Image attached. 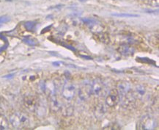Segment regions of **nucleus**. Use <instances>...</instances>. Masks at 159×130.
I'll use <instances>...</instances> for the list:
<instances>
[{
	"instance_id": "3",
	"label": "nucleus",
	"mask_w": 159,
	"mask_h": 130,
	"mask_svg": "<svg viewBox=\"0 0 159 130\" xmlns=\"http://www.w3.org/2000/svg\"><path fill=\"white\" fill-rule=\"evenodd\" d=\"M157 123L156 121L153 118L146 115L142 118L139 122V129H145V130H151L154 129L156 127Z\"/></svg>"
},
{
	"instance_id": "24",
	"label": "nucleus",
	"mask_w": 159,
	"mask_h": 130,
	"mask_svg": "<svg viewBox=\"0 0 159 130\" xmlns=\"http://www.w3.org/2000/svg\"><path fill=\"white\" fill-rule=\"evenodd\" d=\"M81 58H83L84 59H87V60H92V58H90V57H87V56H84V55H81Z\"/></svg>"
},
{
	"instance_id": "9",
	"label": "nucleus",
	"mask_w": 159,
	"mask_h": 130,
	"mask_svg": "<svg viewBox=\"0 0 159 130\" xmlns=\"http://www.w3.org/2000/svg\"><path fill=\"white\" fill-rule=\"evenodd\" d=\"M119 52L123 56L133 55L134 53V49L128 44H123L120 46Z\"/></svg>"
},
{
	"instance_id": "12",
	"label": "nucleus",
	"mask_w": 159,
	"mask_h": 130,
	"mask_svg": "<svg viewBox=\"0 0 159 130\" xmlns=\"http://www.w3.org/2000/svg\"><path fill=\"white\" fill-rule=\"evenodd\" d=\"M136 93L139 97H143L146 93V88L143 85H138L136 87Z\"/></svg>"
},
{
	"instance_id": "20",
	"label": "nucleus",
	"mask_w": 159,
	"mask_h": 130,
	"mask_svg": "<svg viewBox=\"0 0 159 130\" xmlns=\"http://www.w3.org/2000/svg\"><path fill=\"white\" fill-rule=\"evenodd\" d=\"M81 21H82L84 24H89V25H93L95 23H96V21H95L94 19H89V18H85V19H81Z\"/></svg>"
},
{
	"instance_id": "2",
	"label": "nucleus",
	"mask_w": 159,
	"mask_h": 130,
	"mask_svg": "<svg viewBox=\"0 0 159 130\" xmlns=\"http://www.w3.org/2000/svg\"><path fill=\"white\" fill-rule=\"evenodd\" d=\"M93 93L97 97L104 96L107 93V88L103 82L99 79H96L92 85Z\"/></svg>"
},
{
	"instance_id": "17",
	"label": "nucleus",
	"mask_w": 159,
	"mask_h": 130,
	"mask_svg": "<svg viewBox=\"0 0 159 130\" xmlns=\"http://www.w3.org/2000/svg\"><path fill=\"white\" fill-rule=\"evenodd\" d=\"M99 40H101V42L104 43V44H108V43L110 42V38H109V35L107 34V33H101V34H99Z\"/></svg>"
},
{
	"instance_id": "22",
	"label": "nucleus",
	"mask_w": 159,
	"mask_h": 130,
	"mask_svg": "<svg viewBox=\"0 0 159 130\" xmlns=\"http://www.w3.org/2000/svg\"><path fill=\"white\" fill-rule=\"evenodd\" d=\"M150 4L152 7H158V0H150Z\"/></svg>"
},
{
	"instance_id": "21",
	"label": "nucleus",
	"mask_w": 159,
	"mask_h": 130,
	"mask_svg": "<svg viewBox=\"0 0 159 130\" xmlns=\"http://www.w3.org/2000/svg\"><path fill=\"white\" fill-rule=\"evenodd\" d=\"M10 21V18L7 17V16H1L0 17V24L5 23V22H7Z\"/></svg>"
},
{
	"instance_id": "7",
	"label": "nucleus",
	"mask_w": 159,
	"mask_h": 130,
	"mask_svg": "<svg viewBox=\"0 0 159 130\" xmlns=\"http://www.w3.org/2000/svg\"><path fill=\"white\" fill-rule=\"evenodd\" d=\"M117 88L120 95H125L130 90V84L128 81H119L117 84Z\"/></svg>"
},
{
	"instance_id": "15",
	"label": "nucleus",
	"mask_w": 159,
	"mask_h": 130,
	"mask_svg": "<svg viewBox=\"0 0 159 130\" xmlns=\"http://www.w3.org/2000/svg\"><path fill=\"white\" fill-rule=\"evenodd\" d=\"M149 42L153 46H158V35H152L149 38Z\"/></svg>"
},
{
	"instance_id": "19",
	"label": "nucleus",
	"mask_w": 159,
	"mask_h": 130,
	"mask_svg": "<svg viewBox=\"0 0 159 130\" xmlns=\"http://www.w3.org/2000/svg\"><path fill=\"white\" fill-rule=\"evenodd\" d=\"M111 16H117V17H139V15L136 14H128V13H112Z\"/></svg>"
},
{
	"instance_id": "5",
	"label": "nucleus",
	"mask_w": 159,
	"mask_h": 130,
	"mask_svg": "<svg viewBox=\"0 0 159 130\" xmlns=\"http://www.w3.org/2000/svg\"><path fill=\"white\" fill-rule=\"evenodd\" d=\"M93 94L92 90V85L89 83H84L81 86L79 90V96L81 100L85 101L90 98L91 95Z\"/></svg>"
},
{
	"instance_id": "8",
	"label": "nucleus",
	"mask_w": 159,
	"mask_h": 130,
	"mask_svg": "<svg viewBox=\"0 0 159 130\" xmlns=\"http://www.w3.org/2000/svg\"><path fill=\"white\" fill-rule=\"evenodd\" d=\"M37 102L38 101H37L35 97L32 96H27L24 99V105L30 110L32 111L35 109Z\"/></svg>"
},
{
	"instance_id": "10",
	"label": "nucleus",
	"mask_w": 159,
	"mask_h": 130,
	"mask_svg": "<svg viewBox=\"0 0 159 130\" xmlns=\"http://www.w3.org/2000/svg\"><path fill=\"white\" fill-rule=\"evenodd\" d=\"M50 108L53 112H57L61 108L60 101L55 95H52L50 98Z\"/></svg>"
},
{
	"instance_id": "16",
	"label": "nucleus",
	"mask_w": 159,
	"mask_h": 130,
	"mask_svg": "<svg viewBox=\"0 0 159 130\" xmlns=\"http://www.w3.org/2000/svg\"><path fill=\"white\" fill-rule=\"evenodd\" d=\"M73 111H74V108L72 106L66 107L64 109V111H63V115L66 117H70L71 115H73Z\"/></svg>"
},
{
	"instance_id": "11",
	"label": "nucleus",
	"mask_w": 159,
	"mask_h": 130,
	"mask_svg": "<svg viewBox=\"0 0 159 130\" xmlns=\"http://www.w3.org/2000/svg\"><path fill=\"white\" fill-rule=\"evenodd\" d=\"M106 112H107V108H106L105 105L103 104L100 103L95 107L94 113L95 117L98 118H102L105 115Z\"/></svg>"
},
{
	"instance_id": "18",
	"label": "nucleus",
	"mask_w": 159,
	"mask_h": 130,
	"mask_svg": "<svg viewBox=\"0 0 159 130\" xmlns=\"http://www.w3.org/2000/svg\"><path fill=\"white\" fill-rule=\"evenodd\" d=\"M24 26H25L26 29L29 31H32L35 29L36 27V23L34 21H27L24 24Z\"/></svg>"
},
{
	"instance_id": "6",
	"label": "nucleus",
	"mask_w": 159,
	"mask_h": 130,
	"mask_svg": "<svg viewBox=\"0 0 159 130\" xmlns=\"http://www.w3.org/2000/svg\"><path fill=\"white\" fill-rule=\"evenodd\" d=\"M62 96L66 99L70 100L76 95V87L70 82H66L62 88Z\"/></svg>"
},
{
	"instance_id": "4",
	"label": "nucleus",
	"mask_w": 159,
	"mask_h": 130,
	"mask_svg": "<svg viewBox=\"0 0 159 130\" xmlns=\"http://www.w3.org/2000/svg\"><path fill=\"white\" fill-rule=\"evenodd\" d=\"M120 93L117 89H112L106 98V104L109 107H115L120 102Z\"/></svg>"
},
{
	"instance_id": "13",
	"label": "nucleus",
	"mask_w": 159,
	"mask_h": 130,
	"mask_svg": "<svg viewBox=\"0 0 159 130\" xmlns=\"http://www.w3.org/2000/svg\"><path fill=\"white\" fill-rule=\"evenodd\" d=\"M9 123L6 118L4 115H0V129H8Z\"/></svg>"
},
{
	"instance_id": "23",
	"label": "nucleus",
	"mask_w": 159,
	"mask_h": 130,
	"mask_svg": "<svg viewBox=\"0 0 159 130\" xmlns=\"http://www.w3.org/2000/svg\"><path fill=\"white\" fill-rule=\"evenodd\" d=\"M63 46H64L65 47L68 48V49H70V50H72V51H76V49H75V48L73 47V46H72L68 45V44H63Z\"/></svg>"
},
{
	"instance_id": "14",
	"label": "nucleus",
	"mask_w": 159,
	"mask_h": 130,
	"mask_svg": "<svg viewBox=\"0 0 159 130\" xmlns=\"http://www.w3.org/2000/svg\"><path fill=\"white\" fill-rule=\"evenodd\" d=\"M23 41L25 43V44H28V45L32 46H36L37 44H38V41H37V40L32 37H30V36L24 38L23 39Z\"/></svg>"
},
{
	"instance_id": "1",
	"label": "nucleus",
	"mask_w": 159,
	"mask_h": 130,
	"mask_svg": "<svg viewBox=\"0 0 159 130\" xmlns=\"http://www.w3.org/2000/svg\"><path fill=\"white\" fill-rule=\"evenodd\" d=\"M10 122L15 129H23L29 125L30 118L25 113L16 112L10 118Z\"/></svg>"
},
{
	"instance_id": "25",
	"label": "nucleus",
	"mask_w": 159,
	"mask_h": 130,
	"mask_svg": "<svg viewBox=\"0 0 159 130\" xmlns=\"http://www.w3.org/2000/svg\"><path fill=\"white\" fill-rule=\"evenodd\" d=\"M81 2H84V1H85V0H80Z\"/></svg>"
}]
</instances>
